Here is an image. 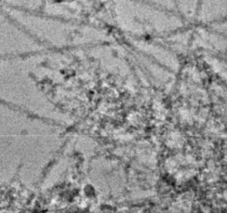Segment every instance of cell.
I'll list each match as a JSON object with an SVG mask.
<instances>
[{
	"label": "cell",
	"instance_id": "cell-1",
	"mask_svg": "<svg viewBox=\"0 0 227 213\" xmlns=\"http://www.w3.org/2000/svg\"><path fill=\"white\" fill-rule=\"evenodd\" d=\"M22 18L23 29L39 43L41 41L56 47H63L75 41V26L51 19L48 16L35 15L33 13H22Z\"/></svg>",
	"mask_w": 227,
	"mask_h": 213
}]
</instances>
